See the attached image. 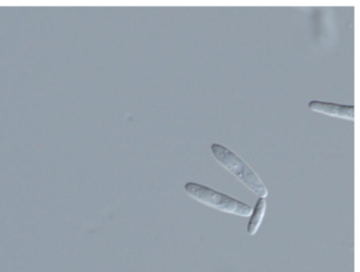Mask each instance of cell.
Returning a JSON list of instances; mask_svg holds the SVG:
<instances>
[{
    "mask_svg": "<svg viewBox=\"0 0 360 272\" xmlns=\"http://www.w3.org/2000/svg\"><path fill=\"white\" fill-rule=\"evenodd\" d=\"M211 153L217 162L232 173L242 184L245 185L251 192L259 198H266L269 195L268 189L264 186L262 178L252 168L244 162L234 152L219 144L211 146Z\"/></svg>",
    "mask_w": 360,
    "mask_h": 272,
    "instance_id": "6da1fadb",
    "label": "cell"
},
{
    "mask_svg": "<svg viewBox=\"0 0 360 272\" xmlns=\"http://www.w3.org/2000/svg\"><path fill=\"white\" fill-rule=\"evenodd\" d=\"M184 190L186 194L195 202L207 205L209 207L224 211L226 214L239 216V217H250L252 207L250 205L239 202L231 196L213 190L204 185L198 183L188 182L184 185Z\"/></svg>",
    "mask_w": 360,
    "mask_h": 272,
    "instance_id": "7a4b0ae2",
    "label": "cell"
},
{
    "mask_svg": "<svg viewBox=\"0 0 360 272\" xmlns=\"http://www.w3.org/2000/svg\"><path fill=\"white\" fill-rule=\"evenodd\" d=\"M308 106L311 111H315V113L330 116V117L340 118V119L349 120V121H353L355 119L354 106L312 100L309 102Z\"/></svg>",
    "mask_w": 360,
    "mask_h": 272,
    "instance_id": "3957f363",
    "label": "cell"
},
{
    "mask_svg": "<svg viewBox=\"0 0 360 272\" xmlns=\"http://www.w3.org/2000/svg\"><path fill=\"white\" fill-rule=\"evenodd\" d=\"M266 198H259L255 206L253 207L252 211L250 214V222L248 225V233L250 236L255 235L261 227L262 223L266 214Z\"/></svg>",
    "mask_w": 360,
    "mask_h": 272,
    "instance_id": "277c9868",
    "label": "cell"
}]
</instances>
